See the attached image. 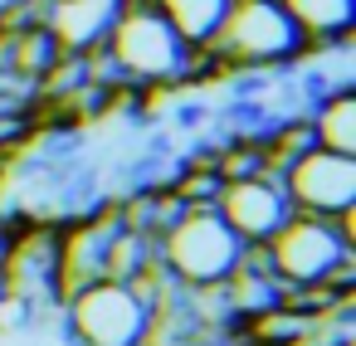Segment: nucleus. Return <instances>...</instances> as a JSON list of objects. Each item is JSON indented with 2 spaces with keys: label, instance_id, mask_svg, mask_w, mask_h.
<instances>
[{
  "label": "nucleus",
  "instance_id": "1",
  "mask_svg": "<svg viewBox=\"0 0 356 346\" xmlns=\"http://www.w3.org/2000/svg\"><path fill=\"white\" fill-rule=\"evenodd\" d=\"M103 54L113 59L118 79L137 93H156V88H186V83H200L215 69V59L205 49H191L171 25L166 15L156 10V0H122V10L108 30V44Z\"/></svg>",
  "mask_w": 356,
  "mask_h": 346
},
{
  "label": "nucleus",
  "instance_id": "2",
  "mask_svg": "<svg viewBox=\"0 0 356 346\" xmlns=\"http://www.w3.org/2000/svg\"><path fill=\"white\" fill-rule=\"evenodd\" d=\"M205 54L220 74H268L307 59L312 40L288 10V0H234Z\"/></svg>",
  "mask_w": 356,
  "mask_h": 346
},
{
  "label": "nucleus",
  "instance_id": "3",
  "mask_svg": "<svg viewBox=\"0 0 356 346\" xmlns=\"http://www.w3.org/2000/svg\"><path fill=\"white\" fill-rule=\"evenodd\" d=\"M268 268L278 273L283 293L293 288H346L351 293V215H302L293 210L264 239Z\"/></svg>",
  "mask_w": 356,
  "mask_h": 346
},
{
  "label": "nucleus",
  "instance_id": "4",
  "mask_svg": "<svg viewBox=\"0 0 356 346\" xmlns=\"http://www.w3.org/2000/svg\"><path fill=\"white\" fill-rule=\"evenodd\" d=\"M244 239L215 215V205H186L166 234L156 239V258L166 263V273L181 288H210L225 283L234 273V263L244 258Z\"/></svg>",
  "mask_w": 356,
  "mask_h": 346
},
{
  "label": "nucleus",
  "instance_id": "5",
  "mask_svg": "<svg viewBox=\"0 0 356 346\" xmlns=\"http://www.w3.org/2000/svg\"><path fill=\"white\" fill-rule=\"evenodd\" d=\"M59 307H64V322L79 346H142L147 341L152 307L132 283L103 278V283L69 293Z\"/></svg>",
  "mask_w": 356,
  "mask_h": 346
},
{
  "label": "nucleus",
  "instance_id": "6",
  "mask_svg": "<svg viewBox=\"0 0 356 346\" xmlns=\"http://www.w3.org/2000/svg\"><path fill=\"white\" fill-rule=\"evenodd\" d=\"M283 190H288L293 210H302V215H351V205H356V156L307 147L283 171Z\"/></svg>",
  "mask_w": 356,
  "mask_h": 346
},
{
  "label": "nucleus",
  "instance_id": "7",
  "mask_svg": "<svg viewBox=\"0 0 356 346\" xmlns=\"http://www.w3.org/2000/svg\"><path fill=\"white\" fill-rule=\"evenodd\" d=\"M215 215L244 239V244H264L288 215H293V200L283 190V176H239V181H220V195H215Z\"/></svg>",
  "mask_w": 356,
  "mask_h": 346
},
{
  "label": "nucleus",
  "instance_id": "8",
  "mask_svg": "<svg viewBox=\"0 0 356 346\" xmlns=\"http://www.w3.org/2000/svg\"><path fill=\"white\" fill-rule=\"evenodd\" d=\"M118 10H122V0H49L44 30L59 44V54H93L108 44Z\"/></svg>",
  "mask_w": 356,
  "mask_h": 346
},
{
  "label": "nucleus",
  "instance_id": "9",
  "mask_svg": "<svg viewBox=\"0 0 356 346\" xmlns=\"http://www.w3.org/2000/svg\"><path fill=\"white\" fill-rule=\"evenodd\" d=\"M307 122H312L317 147L356 156V93H351L346 83H337V88L317 93V108L307 113Z\"/></svg>",
  "mask_w": 356,
  "mask_h": 346
},
{
  "label": "nucleus",
  "instance_id": "10",
  "mask_svg": "<svg viewBox=\"0 0 356 346\" xmlns=\"http://www.w3.org/2000/svg\"><path fill=\"white\" fill-rule=\"evenodd\" d=\"M229 6H234V0H156V10L166 15V25L191 49H210V40L220 35Z\"/></svg>",
  "mask_w": 356,
  "mask_h": 346
},
{
  "label": "nucleus",
  "instance_id": "11",
  "mask_svg": "<svg viewBox=\"0 0 356 346\" xmlns=\"http://www.w3.org/2000/svg\"><path fill=\"white\" fill-rule=\"evenodd\" d=\"M288 10L298 15V25L307 30V40H312V44H337V40H351L356 0H288Z\"/></svg>",
  "mask_w": 356,
  "mask_h": 346
}]
</instances>
